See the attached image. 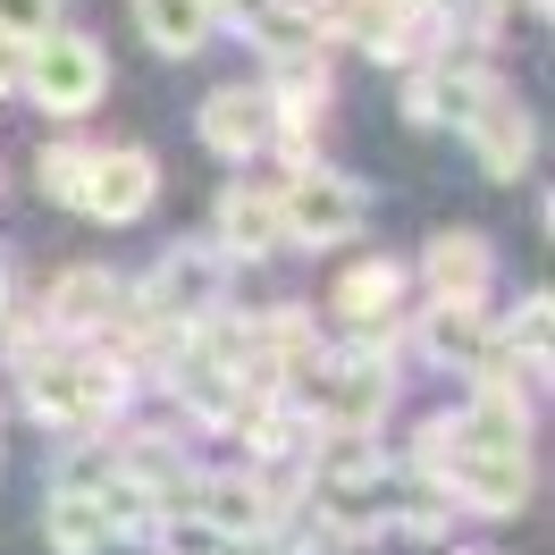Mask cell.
<instances>
[{"label":"cell","mask_w":555,"mask_h":555,"mask_svg":"<svg viewBox=\"0 0 555 555\" xmlns=\"http://www.w3.org/2000/svg\"><path fill=\"white\" fill-rule=\"evenodd\" d=\"M135 371L118 362L109 346H42L35 362H17V396L26 413L51 421V429H109V421L135 404Z\"/></svg>","instance_id":"cell-1"},{"label":"cell","mask_w":555,"mask_h":555,"mask_svg":"<svg viewBox=\"0 0 555 555\" xmlns=\"http://www.w3.org/2000/svg\"><path fill=\"white\" fill-rule=\"evenodd\" d=\"M286 396L312 413V429H379L387 404H396V362H387V353H362V346L312 353Z\"/></svg>","instance_id":"cell-2"},{"label":"cell","mask_w":555,"mask_h":555,"mask_svg":"<svg viewBox=\"0 0 555 555\" xmlns=\"http://www.w3.org/2000/svg\"><path fill=\"white\" fill-rule=\"evenodd\" d=\"M278 236L295 253H328V244L362 236V185L337 177L328 160H304V169L278 177Z\"/></svg>","instance_id":"cell-3"},{"label":"cell","mask_w":555,"mask_h":555,"mask_svg":"<svg viewBox=\"0 0 555 555\" xmlns=\"http://www.w3.org/2000/svg\"><path fill=\"white\" fill-rule=\"evenodd\" d=\"M26 93H35V109H51V118H85V109L109 93V60L93 35H76V26H51V35L26 42Z\"/></svg>","instance_id":"cell-4"},{"label":"cell","mask_w":555,"mask_h":555,"mask_svg":"<svg viewBox=\"0 0 555 555\" xmlns=\"http://www.w3.org/2000/svg\"><path fill=\"white\" fill-rule=\"evenodd\" d=\"M228 270H236V261H228L219 244H169V253L152 261V278L135 286V304L152 320H169V328H194L203 312L228 304Z\"/></svg>","instance_id":"cell-5"},{"label":"cell","mask_w":555,"mask_h":555,"mask_svg":"<svg viewBox=\"0 0 555 555\" xmlns=\"http://www.w3.org/2000/svg\"><path fill=\"white\" fill-rule=\"evenodd\" d=\"M488 85H496V76H488L480 60L429 51V60H413V68H404V118H413V127H429V135H463V118L488 102Z\"/></svg>","instance_id":"cell-6"},{"label":"cell","mask_w":555,"mask_h":555,"mask_svg":"<svg viewBox=\"0 0 555 555\" xmlns=\"http://www.w3.org/2000/svg\"><path fill=\"white\" fill-rule=\"evenodd\" d=\"M152 203H160V160H152L143 143H109V152H93L85 219H102V228H135Z\"/></svg>","instance_id":"cell-7"},{"label":"cell","mask_w":555,"mask_h":555,"mask_svg":"<svg viewBox=\"0 0 555 555\" xmlns=\"http://www.w3.org/2000/svg\"><path fill=\"white\" fill-rule=\"evenodd\" d=\"M463 135H472V160H480V177H496V185H514V177H530V160H539V118L505 93V85H488V102L463 118Z\"/></svg>","instance_id":"cell-8"},{"label":"cell","mask_w":555,"mask_h":555,"mask_svg":"<svg viewBox=\"0 0 555 555\" xmlns=\"http://www.w3.org/2000/svg\"><path fill=\"white\" fill-rule=\"evenodd\" d=\"M413 286L429 295V304H488V286H496V244L472 236V228L429 236L421 261H413Z\"/></svg>","instance_id":"cell-9"},{"label":"cell","mask_w":555,"mask_h":555,"mask_svg":"<svg viewBox=\"0 0 555 555\" xmlns=\"http://www.w3.org/2000/svg\"><path fill=\"white\" fill-rule=\"evenodd\" d=\"M127 295H135V286H127L118 270H102V261H93V270H68L51 295H42V320H51V337L93 346V337H109V320L127 312Z\"/></svg>","instance_id":"cell-10"},{"label":"cell","mask_w":555,"mask_h":555,"mask_svg":"<svg viewBox=\"0 0 555 555\" xmlns=\"http://www.w3.org/2000/svg\"><path fill=\"white\" fill-rule=\"evenodd\" d=\"M185 505H194L210 530H228V539H261V530L278 521V505H286V496H278L261 472H194Z\"/></svg>","instance_id":"cell-11"},{"label":"cell","mask_w":555,"mask_h":555,"mask_svg":"<svg viewBox=\"0 0 555 555\" xmlns=\"http://www.w3.org/2000/svg\"><path fill=\"white\" fill-rule=\"evenodd\" d=\"M413 328V346L438 362V371H454V379H472L488 353H496V312L488 304H429L421 320H404Z\"/></svg>","instance_id":"cell-12"},{"label":"cell","mask_w":555,"mask_h":555,"mask_svg":"<svg viewBox=\"0 0 555 555\" xmlns=\"http://www.w3.org/2000/svg\"><path fill=\"white\" fill-rule=\"evenodd\" d=\"M270 85H219V93H203V143L219 152V160H261L270 152Z\"/></svg>","instance_id":"cell-13"},{"label":"cell","mask_w":555,"mask_h":555,"mask_svg":"<svg viewBox=\"0 0 555 555\" xmlns=\"http://www.w3.org/2000/svg\"><path fill=\"white\" fill-rule=\"evenodd\" d=\"M219 253L228 261H270V253H286V236H278V185L270 177H236L228 194H219Z\"/></svg>","instance_id":"cell-14"},{"label":"cell","mask_w":555,"mask_h":555,"mask_svg":"<svg viewBox=\"0 0 555 555\" xmlns=\"http://www.w3.org/2000/svg\"><path fill=\"white\" fill-rule=\"evenodd\" d=\"M236 26H244V42H253V51L270 60V68H286V60H312V51H328L304 0H253Z\"/></svg>","instance_id":"cell-15"},{"label":"cell","mask_w":555,"mask_h":555,"mask_svg":"<svg viewBox=\"0 0 555 555\" xmlns=\"http://www.w3.org/2000/svg\"><path fill=\"white\" fill-rule=\"evenodd\" d=\"M210 0H135V35L160 51V60H194L210 42Z\"/></svg>","instance_id":"cell-16"},{"label":"cell","mask_w":555,"mask_h":555,"mask_svg":"<svg viewBox=\"0 0 555 555\" xmlns=\"http://www.w3.org/2000/svg\"><path fill=\"white\" fill-rule=\"evenodd\" d=\"M42 539H51V555H109V547H118V539H109L102 496H76V488H51V505H42Z\"/></svg>","instance_id":"cell-17"},{"label":"cell","mask_w":555,"mask_h":555,"mask_svg":"<svg viewBox=\"0 0 555 555\" xmlns=\"http://www.w3.org/2000/svg\"><path fill=\"white\" fill-rule=\"evenodd\" d=\"M85 177H93V152H85V143H51V152L35 160V185L60 210H85Z\"/></svg>","instance_id":"cell-18"},{"label":"cell","mask_w":555,"mask_h":555,"mask_svg":"<svg viewBox=\"0 0 555 555\" xmlns=\"http://www.w3.org/2000/svg\"><path fill=\"white\" fill-rule=\"evenodd\" d=\"M60 26V0H0V35H17V42H35Z\"/></svg>","instance_id":"cell-19"},{"label":"cell","mask_w":555,"mask_h":555,"mask_svg":"<svg viewBox=\"0 0 555 555\" xmlns=\"http://www.w3.org/2000/svg\"><path fill=\"white\" fill-rule=\"evenodd\" d=\"M9 93H26V42L17 35H0V102Z\"/></svg>","instance_id":"cell-20"},{"label":"cell","mask_w":555,"mask_h":555,"mask_svg":"<svg viewBox=\"0 0 555 555\" xmlns=\"http://www.w3.org/2000/svg\"><path fill=\"white\" fill-rule=\"evenodd\" d=\"M9 312H17V253L0 244V328H9Z\"/></svg>","instance_id":"cell-21"},{"label":"cell","mask_w":555,"mask_h":555,"mask_svg":"<svg viewBox=\"0 0 555 555\" xmlns=\"http://www.w3.org/2000/svg\"><path fill=\"white\" fill-rule=\"evenodd\" d=\"M387 9H438V0H387Z\"/></svg>","instance_id":"cell-22"},{"label":"cell","mask_w":555,"mask_h":555,"mask_svg":"<svg viewBox=\"0 0 555 555\" xmlns=\"http://www.w3.org/2000/svg\"><path fill=\"white\" fill-rule=\"evenodd\" d=\"M454 555H496V547H454Z\"/></svg>","instance_id":"cell-23"}]
</instances>
